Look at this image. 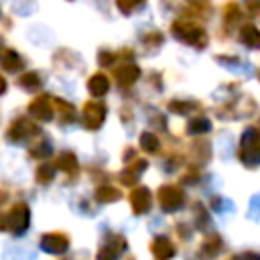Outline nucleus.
<instances>
[{
	"label": "nucleus",
	"mask_w": 260,
	"mask_h": 260,
	"mask_svg": "<svg viewBox=\"0 0 260 260\" xmlns=\"http://www.w3.org/2000/svg\"><path fill=\"white\" fill-rule=\"evenodd\" d=\"M118 2V6L122 8V10H132L136 4H142L144 0H116Z\"/></svg>",
	"instance_id": "obj_1"
}]
</instances>
